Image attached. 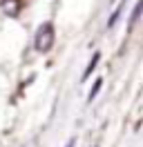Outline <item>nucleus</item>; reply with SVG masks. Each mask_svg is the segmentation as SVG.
<instances>
[{
	"label": "nucleus",
	"mask_w": 143,
	"mask_h": 147,
	"mask_svg": "<svg viewBox=\"0 0 143 147\" xmlns=\"http://www.w3.org/2000/svg\"><path fill=\"white\" fill-rule=\"evenodd\" d=\"M54 38H56V34H54V25H52V22H43L40 27L36 29V34H34V49H36V51H40V54L49 51L52 45H54Z\"/></svg>",
	"instance_id": "1"
},
{
	"label": "nucleus",
	"mask_w": 143,
	"mask_h": 147,
	"mask_svg": "<svg viewBox=\"0 0 143 147\" xmlns=\"http://www.w3.org/2000/svg\"><path fill=\"white\" fill-rule=\"evenodd\" d=\"M101 60V54H94V58L89 60V65H87V69H85V74H83V80H87V76L92 71H94V67H96V63Z\"/></svg>",
	"instance_id": "2"
},
{
	"label": "nucleus",
	"mask_w": 143,
	"mask_h": 147,
	"mask_svg": "<svg viewBox=\"0 0 143 147\" xmlns=\"http://www.w3.org/2000/svg\"><path fill=\"white\" fill-rule=\"evenodd\" d=\"M101 87H103V80L98 78L96 83H94V87H92V92H89V96H87V100H94V96H96L98 92H101Z\"/></svg>",
	"instance_id": "3"
},
{
	"label": "nucleus",
	"mask_w": 143,
	"mask_h": 147,
	"mask_svg": "<svg viewBox=\"0 0 143 147\" xmlns=\"http://www.w3.org/2000/svg\"><path fill=\"white\" fill-rule=\"evenodd\" d=\"M65 147H76V138H72V140H67V145Z\"/></svg>",
	"instance_id": "4"
}]
</instances>
